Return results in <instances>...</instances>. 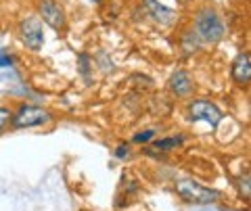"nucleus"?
Instances as JSON below:
<instances>
[{
	"instance_id": "obj_16",
	"label": "nucleus",
	"mask_w": 251,
	"mask_h": 211,
	"mask_svg": "<svg viewBox=\"0 0 251 211\" xmlns=\"http://www.w3.org/2000/svg\"><path fill=\"white\" fill-rule=\"evenodd\" d=\"M0 65H11V59L9 57H0Z\"/></svg>"
},
{
	"instance_id": "obj_15",
	"label": "nucleus",
	"mask_w": 251,
	"mask_h": 211,
	"mask_svg": "<svg viewBox=\"0 0 251 211\" xmlns=\"http://www.w3.org/2000/svg\"><path fill=\"white\" fill-rule=\"evenodd\" d=\"M117 157H120V159H124V157H128V155H130V148H128V144H122V146H117Z\"/></svg>"
},
{
	"instance_id": "obj_5",
	"label": "nucleus",
	"mask_w": 251,
	"mask_h": 211,
	"mask_svg": "<svg viewBox=\"0 0 251 211\" xmlns=\"http://www.w3.org/2000/svg\"><path fill=\"white\" fill-rule=\"evenodd\" d=\"M19 34L23 44L29 50H40L44 44V29H42V21L38 17H25L19 23Z\"/></svg>"
},
{
	"instance_id": "obj_11",
	"label": "nucleus",
	"mask_w": 251,
	"mask_h": 211,
	"mask_svg": "<svg viewBox=\"0 0 251 211\" xmlns=\"http://www.w3.org/2000/svg\"><path fill=\"white\" fill-rule=\"evenodd\" d=\"M199 46H201V40L197 38V34H195V32H184V36H182V50L186 54L197 52Z\"/></svg>"
},
{
	"instance_id": "obj_4",
	"label": "nucleus",
	"mask_w": 251,
	"mask_h": 211,
	"mask_svg": "<svg viewBox=\"0 0 251 211\" xmlns=\"http://www.w3.org/2000/svg\"><path fill=\"white\" fill-rule=\"evenodd\" d=\"M188 119L191 121H205L211 128H216L222 121V111L207 98H197L188 105Z\"/></svg>"
},
{
	"instance_id": "obj_1",
	"label": "nucleus",
	"mask_w": 251,
	"mask_h": 211,
	"mask_svg": "<svg viewBox=\"0 0 251 211\" xmlns=\"http://www.w3.org/2000/svg\"><path fill=\"white\" fill-rule=\"evenodd\" d=\"M195 34L201 42L216 44L224 38V23L222 17L214 9H201L195 15Z\"/></svg>"
},
{
	"instance_id": "obj_12",
	"label": "nucleus",
	"mask_w": 251,
	"mask_h": 211,
	"mask_svg": "<svg viewBox=\"0 0 251 211\" xmlns=\"http://www.w3.org/2000/svg\"><path fill=\"white\" fill-rule=\"evenodd\" d=\"M11 111L6 107H0V132H2L6 128V123H11Z\"/></svg>"
},
{
	"instance_id": "obj_8",
	"label": "nucleus",
	"mask_w": 251,
	"mask_h": 211,
	"mask_svg": "<svg viewBox=\"0 0 251 211\" xmlns=\"http://www.w3.org/2000/svg\"><path fill=\"white\" fill-rule=\"evenodd\" d=\"M168 86H170V90L174 92L176 96H188L193 92V88H195L191 75H188L186 71H182V69H178V71H174L170 75Z\"/></svg>"
},
{
	"instance_id": "obj_9",
	"label": "nucleus",
	"mask_w": 251,
	"mask_h": 211,
	"mask_svg": "<svg viewBox=\"0 0 251 211\" xmlns=\"http://www.w3.org/2000/svg\"><path fill=\"white\" fill-rule=\"evenodd\" d=\"M232 77L234 82L241 86H247L251 80V59L247 52H243L237 57V61L232 63Z\"/></svg>"
},
{
	"instance_id": "obj_14",
	"label": "nucleus",
	"mask_w": 251,
	"mask_h": 211,
	"mask_svg": "<svg viewBox=\"0 0 251 211\" xmlns=\"http://www.w3.org/2000/svg\"><path fill=\"white\" fill-rule=\"evenodd\" d=\"M239 188H241V192H243V197L249 199V176H247V174H245V178L239 180Z\"/></svg>"
},
{
	"instance_id": "obj_2",
	"label": "nucleus",
	"mask_w": 251,
	"mask_h": 211,
	"mask_svg": "<svg viewBox=\"0 0 251 211\" xmlns=\"http://www.w3.org/2000/svg\"><path fill=\"white\" fill-rule=\"evenodd\" d=\"M176 192L186 203H193V205H209V203H216L220 199L218 190L207 188V186H203L199 182H193V180H178Z\"/></svg>"
},
{
	"instance_id": "obj_13",
	"label": "nucleus",
	"mask_w": 251,
	"mask_h": 211,
	"mask_svg": "<svg viewBox=\"0 0 251 211\" xmlns=\"http://www.w3.org/2000/svg\"><path fill=\"white\" fill-rule=\"evenodd\" d=\"M153 138H155V130H145L134 136V142H149V140H153Z\"/></svg>"
},
{
	"instance_id": "obj_17",
	"label": "nucleus",
	"mask_w": 251,
	"mask_h": 211,
	"mask_svg": "<svg viewBox=\"0 0 251 211\" xmlns=\"http://www.w3.org/2000/svg\"><path fill=\"white\" fill-rule=\"evenodd\" d=\"M90 2H103V0H90Z\"/></svg>"
},
{
	"instance_id": "obj_3",
	"label": "nucleus",
	"mask_w": 251,
	"mask_h": 211,
	"mask_svg": "<svg viewBox=\"0 0 251 211\" xmlns=\"http://www.w3.org/2000/svg\"><path fill=\"white\" fill-rule=\"evenodd\" d=\"M50 113L42 107H34V105H21L17 109V113L11 115V126L15 130H21V128H36V126H42V123L50 121Z\"/></svg>"
},
{
	"instance_id": "obj_6",
	"label": "nucleus",
	"mask_w": 251,
	"mask_h": 211,
	"mask_svg": "<svg viewBox=\"0 0 251 211\" xmlns=\"http://www.w3.org/2000/svg\"><path fill=\"white\" fill-rule=\"evenodd\" d=\"M38 15H40V21H44L46 25H50L52 29H65V11H63V6L57 2V0H38Z\"/></svg>"
},
{
	"instance_id": "obj_10",
	"label": "nucleus",
	"mask_w": 251,
	"mask_h": 211,
	"mask_svg": "<svg viewBox=\"0 0 251 211\" xmlns=\"http://www.w3.org/2000/svg\"><path fill=\"white\" fill-rule=\"evenodd\" d=\"M180 144H182V138H180V136H172V138L155 140L153 148H149V151H163V153H168V151H172V148H176Z\"/></svg>"
},
{
	"instance_id": "obj_7",
	"label": "nucleus",
	"mask_w": 251,
	"mask_h": 211,
	"mask_svg": "<svg viewBox=\"0 0 251 211\" xmlns=\"http://www.w3.org/2000/svg\"><path fill=\"white\" fill-rule=\"evenodd\" d=\"M145 11L153 21L161 23V25H172L176 21V13L168 9V6L159 4L157 0H145Z\"/></svg>"
}]
</instances>
